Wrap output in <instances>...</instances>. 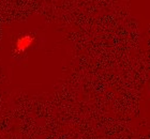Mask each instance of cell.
Instances as JSON below:
<instances>
[{
    "mask_svg": "<svg viewBox=\"0 0 150 139\" xmlns=\"http://www.w3.org/2000/svg\"><path fill=\"white\" fill-rule=\"evenodd\" d=\"M35 42V37L30 34H24L19 37L15 42V52L16 53H24L31 47L32 43Z\"/></svg>",
    "mask_w": 150,
    "mask_h": 139,
    "instance_id": "obj_1",
    "label": "cell"
}]
</instances>
